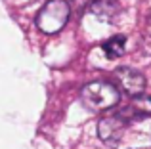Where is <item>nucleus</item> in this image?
<instances>
[{"label":"nucleus","instance_id":"1","mask_svg":"<svg viewBox=\"0 0 151 149\" xmlns=\"http://www.w3.org/2000/svg\"><path fill=\"white\" fill-rule=\"evenodd\" d=\"M71 8L65 0H50L42 6L37 15V27L46 34H54L65 27Z\"/></svg>","mask_w":151,"mask_h":149},{"label":"nucleus","instance_id":"3","mask_svg":"<svg viewBox=\"0 0 151 149\" xmlns=\"http://www.w3.org/2000/svg\"><path fill=\"white\" fill-rule=\"evenodd\" d=\"M124 130H126V119H122L119 115L105 117L98 124V134H100L101 142L109 143V145H117L121 142Z\"/></svg>","mask_w":151,"mask_h":149},{"label":"nucleus","instance_id":"6","mask_svg":"<svg viewBox=\"0 0 151 149\" xmlns=\"http://www.w3.org/2000/svg\"><path fill=\"white\" fill-rule=\"evenodd\" d=\"M124 50H126V38L124 37H113V38L103 42V52H105V56L109 59L121 57L124 54Z\"/></svg>","mask_w":151,"mask_h":149},{"label":"nucleus","instance_id":"2","mask_svg":"<svg viewBox=\"0 0 151 149\" xmlns=\"http://www.w3.org/2000/svg\"><path fill=\"white\" fill-rule=\"evenodd\" d=\"M82 100L90 109H111L121 101V94H119L117 86L105 80H96L90 82L82 88Z\"/></svg>","mask_w":151,"mask_h":149},{"label":"nucleus","instance_id":"4","mask_svg":"<svg viewBox=\"0 0 151 149\" xmlns=\"http://www.w3.org/2000/svg\"><path fill=\"white\" fill-rule=\"evenodd\" d=\"M115 77L119 80V86L124 90L126 94H130L132 97L136 96H142L145 90V78L142 73L134 71L130 67H121L115 71Z\"/></svg>","mask_w":151,"mask_h":149},{"label":"nucleus","instance_id":"5","mask_svg":"<svg viewBox=\"0 0 151 149\" xmlns=\"http://www.w3.org/2000/svg\"><path fill=\"white\" fill-rule=\"evenodd\" d=\"M117 2L115 0H94L92 6H90V11H92L96 17L103 19V21H109L117 15Z\"/></svg>","mask_w":151,"mask_h":149},{"label":"nucleus","instance_id":"7","mask_svg":"<svg viewBox=\"0 0 151 149\" xmlns=\"http://www.w3.org/2000/svg\"><path fill=\"white\" fill-rule=\"evenodd\" d=\"M132 111L142 115H151V97L149 96H136L132 101Z\"/></svg>","mask_w":151,"mask_h":149}]
</instances>
